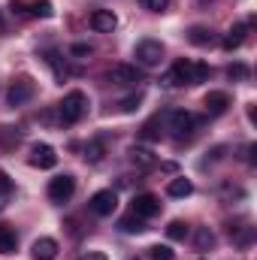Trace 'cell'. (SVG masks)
<instances>
[{
	"mask_svg": "<svg viewBox=\"0 0 257 260\" xmlns=\"http://www.w3.org/2000/svg\"><path fill=\"white\" fill-rule=\"evenodd\" d=\"M148 260H176V251L170 245H151L148 248Z\"/></svg>",
	"mask_w": 257,
	"mask_h": 260,
	"instance_id": "d4e9b609",
	"label": "cell"
},
{
	"mask_svg": "<svg viewBox=\"0 0 257 260\" xmlns=\"http://www.w3.org/2000/svg\"><path fill=\"white\" fill-rule=\"evenodd\" d=\"M30 167H37V170H55L58 167V154H55V148L52 145H46V142H37L34 148H30Z\"/></svg>",
	"mask_w": 257,
	"mask_h": 260,
	"instance_id": "9c48e42d",
	"label": "cell"
},
{
	"mask_svg": "<svg viewBox=\"0 0 257 260\" xmlns=\"http://www.w3.org/2000/svg\"><path fill=\"white\" fill-rule=\"evenodd\" d=\"M79 260H109V257H106V254H100V251H85Z\"/></svg>",
	"mask_w": 257,
	"mask_h": 260,
	"instance_id": "836d02e7",
	"label": "cell"
},
{
	"mask_svg": "<svg viewBox=\"0 0 257 260\" xmlns=\"http://www.w3.org/2000/svg\"><path fill=\"white\" fill-rule=\"evenodd\" d=\"M88 24H91L97 34H112V30L118 27V18H115L112 9H94L91 18H88Z\"/></svg>",
	"mask_w": 257,
	"mask_h": 260,
	"instance_id": "30bf717a",
	"label": "cell"
},
{
	"mask_svg": "<svg viewBox=\"0 0 257 260\" xmlns=\"http://www.w3.org/2000/svg\"><path fill=\"white\" fill-rule=\"evenodd\" d=\"M133 58L142 67H157L164 61V43L160 40H142V43H136Z\"/></svg>",
	"mask_w": 257,
	"mask_h": 260,
	"instance_id": "277c9868",
	"label": "cell"
},
{
	"mask_svg": "<svg viewBox=\"0 0 257 260\" xmlns=\"http://www.w3.org/2000/svg\"><path fill=\"white\" fill-rule=\"evenodd\" d=\"M221 197H224V200H242V197H245V191H242V188H236V185H230V182H227V185H224V188H221Z\"/></svg>",
	"mask_w": 257,
	"mask_h": 260,
	"instance_id": "4dcf8cb0",
	"label": "cell"
},
{
	"mask_svg": "<svg viewBox=\"0 0 257 260\" xmlns=\"http://www.w3.org/2000/svg\"><path fill=\"white\" fill-rule=\"evenodd\" d=\"M164 88H182V85H197V61H176L173 70L160 79Z\"/></svg>",
	"mask_w": 257,
	"mask_h": 260,
	"instance_id": "7a4b0ae2",
	"label": "cell"
},
{
	"mask_svg": "<svg viewBox=\"0 0 257 260\" xmlns=\"http://www.w3.org/2000/svg\"><path fill=\"white\" fill-rule=\"evenodd\" d=\"M103 154H106L103 139H91V142L85 145V160H88V164H100V160H103Z\"/></svg>",
	"mask_w": 257,
	"mask_h": 260,
	"instance_id": "d6986e66",
	"label": "cell"
},
{
	"mask_svg": "<svg viewBox=\"0 0 257 260\" xmlns=\"http://www.w3.org/2000/svg\"><path fill=\"white\" fill-rule=\"evenodd\" d=\"M164 121H167V130L176 136V139H182V136H191L194 130H197V118H194L191 112H185V109H173V112H164Z\"/></svg>",
	"mask_w": 257,
	"mask_h": 260,
	"instance_id": "3957f363",
	"label": "cell"
},
{
	"mask_svg": "<svg viewBox=\"0 0 257 260\" xmlns=\"http://www.w3.org/2000/svg\"><path fill=\"white\" fill-rule=\"evenodd\" d=\"M112 85H136L139 82V70L130 64H115L109 70V76H106Z\"/></svg>",
	"mask_w": 257,
	"mask_h": 260,
	"instance_id": "7c38bea8",
	"label": "cell"
},
{
	"mask_svg": "<svg viewBox=\"0 0 257 260\" xmlns=\"http://www.w3.org/2000/svg\"><path fill=\"white\" fill-rule=\"evenodd\" d=\"M88 209H91L97 218H109V215L118 209V194H115L112 188H106V191H97V194L88 200Z\"/></svg>",
	"mask_w": 257,
	"mask_h": 260,
	"instance_id": "8992f818",
	"label": "cell"
},
{
	"mask_svg": "<svg viewBox=\"0 0 257 260\" xmlns=\"http://www.w3.org/2000/svg\"><path fill=\"white\" fill-rule=\"evenodd\" d=\"M194 245H197V251H209V248H215V233H212L209 227H200L197 236H194Z\"/></svg>",
	"mask_w": 257,
	"mask_h": 260,
	"instance_id": "7402d4cb",
	"label": "cell"
},
{
	"mask_svg": "<svg viewBox=\"0 0 257 260\" xmlns=\"http://www.w3.org/2000/svg\"><path fill=\"white\" fill-rule=\"evenodd\" d=\"M118 227H121L124 233H142V230H145V221H142V218H136V215L130 212V215H124V218L118 221Z\"/></svg>",
	"mask_w": 257,
	"mask_h": 260,
	"instance_id": "603a6c76",
	"label": "cell"
},
{
	"mask_svg": "<svg viewBox=\"0 0 257 260\" xmlns=\"http://www.w3.org/2000/svg\"><path fill=\"white\" fill-rule=\"evenodd\" d=\"M130 164L139 167V170H151V167H157V154L148 151V148H142V145H133L130 148Z\"/></svg>",
	"mask_w": 257,
	"mask_h": 260,
	"instance_id": "9a60e30c",
	"label": "cell"
},
{
	"mask_svg": "<svg viewBox=\"0 0 257 260\" xmlns=\"http://www.w3.org/2000/svg\"><path fill=\"white\" fill-rule=\"evenodd\" d=\"M227 76H230L233 82H245V79H248V67L245 64H230L227 67Z\"/></svg>",
	"mask_w": 257,
	"mask_h": 260,
	"instance_id": "4316f807",
	"label": "cell"
},
{
	"mask_svg": "<svg viewBox=\"0 0 257 260\" xmlns=\"http://www.w3.org/2000/svg\"><path fill=\"white\" fill-rule=\"evenodd\" d=\"M148 12H167L170 9V0H139Z\"/></svg>",
	"mask_w": 257,
	"mask_h": 260,
	"instance_id": "f546056e",
	"label": "cell"
},
{
	"mask_svg": "<svg viewBox=\"0 0 257 260\" xmlns=\"http://www.w3.org/2000/svg\"><path fill=\"white\" fill-rule=\"evenodd\" d=\"M49 200L52 203H67L70 197L76 194V179L70 176V173H64V176H55L52 182H49Z\"/></svg>",
	"mask_w": 257,
	"mask_h": 260,
	"instance_id": "52a82bcc",
	"label": "cell"
},
{
	"mask_svg": "<svg viewBox=\"0 0 257 260\" xmlns=\"http://www.w3.org/2000/svg\"><path fill=\"white\" fill-rule=\"evenodd\" d=\"M30 254H34V260H55L58 257V242H55L52 236H43V239L34 242Z\"/></svg>",
	"mask_w": 257,
	"mask_h": 260,
	"instance_id": "5bb4252c",
	"label": "cell"
},
{
	"mask_svg": "<svg viewBox=\"0 0 257 260\" xmlns=\"http://www.w3.org/2000/svg\"><path fill=\"white\" fill-rule=\"evenodd\" d=\"M157 124H160V115H154V118L142 127V139H160V133H164V130H157Z\"/></svg>",
	"mask_w": 257,
	"mask_h": 260,
	"instance_id": "484cf974",
	"label": "cell"
},
{
	"mask_svg": "<svg viewBox=\"0 0 257 260\" xmlns=\"http://www.w3.org/2000/svg\"><path fill=\"white\" fill-rule=\"evenodd\" d=\"M70 55H76V58H85V55H91V46H88V43H76V46L70 49Z\"/></svg>",
	"mask_w": 257,
	"mask_h": 260,
	"instance_id": "1f68e13d",
	"label": "cell"
},
{
	"mask_svg": "<svg viewBox=\"0 0 257 260\" xmlns=\"http://www.w3.org/2000/svg\"><path fill=\"white\" fill-rule=\"evenodd\" d=\"M130 212H133L136 218L148 221V218L160 215V200H157L154 194H136L133 197V203H130Z\"/></svg>",
	"mask_w": 257,
	"mask_h": 260,
	"instance_id": "ba28073f",
	"label": "cell"
},
{
	"mask_svg": "<svg viewBox=\"0 0 257 260\" xmlns=\"http://www.w3.org/2000/svg\"><path fill=\"white\" fill-rule=\"evenodd\" d=\"M167 236H170L173 242H182V239L188 236V224H185V221H170V227H167Z\"/></svg>",
	"mask_w": 257,
	"mask_h": 260,
	"instance_id": "cb8c5ba5",
	"label": "cell"
},
{
	"mask_svg": "<svg viewBox=\"0 0 257 260\" xmlns=\"http://www.w3.org/2000/svg\"><path fill=\"white\" fill-rule=\"evenodd\" d=\"M203 106H206L209 115H224V112L230 109V94H227V91H209V94L203 97Z\"/></svg>",
	"mask_w": 257,
	"mask_h": 260,
	"instance_id": "8fae6325",
	"label": "cell"
},
{
	"mask_svg": "<svg viewBox=\"0 0 257 260\" xmlns=\"http://www.w3.org/2000/svg\"><path fill=\"white\" fill-rule=\"evenodd\" d=\"M46 64L55 70V76H58V82H64L67 76H70V70H67V64H64V58L58 55V52H46Z\"/></svg>",
	"mask_w": 257,
	"mask_h": 260,
	"instance_id": "44dd1931",
	"label": "cell"
},
{
	"mask_svg": "<svg viewBox=\"0 0 257 260\" xmlns=\"http://www.w3.org/2000/svg\"><path fill=\"white\" fill-rule=\"evenodd\" d=\"M9 9H12L15 15H24V12H27V3H24V0H12V3H9Z\"/></svg>",
	"mask_w": 257,
	"mask_h": 260,
	"instance_id": "d6a6232c",
	"label": "cell"
},
{
	"mask_svg": "<svg viewBox=\"0 0 257 260\" xmlns=\"http://www.w3.org/2000/svg\"><path fill=\"white\" fill-rule=\"evenodd\" d=\"M15 248H18L15 230H12L9 224H0V251H3V254H15Z\"/></svg>",
	"mask_w": 257,
	"mask_h": 260,
	"instance_id": "ac0fdd59",
	"label": "cell"
},
{
	"mask_svg": "<svg viewBox=\"0 0 257 260\" xmlns=\"http://www.w3.org/2000/svg\"><path fill=\"white\" fill-rule=\"evenodd\" d=\"M27 12L37 15V18H52L55 15V3L52 0H34V3H27Z\"/></svg>",
	"mask_w": 257,
	"mask_h": 260,
	"instance_id": "ffe728a7",
	"label": "cell"
},
{
	"mask_svg": "<svg viewBox=\"0 0 257 260\" xmlns=\"http://www.w3.org/2000/svg\"><path fill=\"white\" fill-rule=\"evenodd\" d=\"M34 94H37V85H34V79H30V76H18V79L9 85L6 103H9V106H24V103H27Z\"/></svg>",
	"mask_w": 257,
	"mask_h": 260,
	"instance_id": "5b68a950",
	"label": "cell"
},
{
	"mask_svg": "<svg viewBox=\"0 0 257 260\" xmlns=\"http://www.w3.org/2000/svg\"><path fill=\"white\" fill-rule=\"evenodd\" d=\"M139 103H142V94H133V97H124L118 106H121V112H136V109H139Z\"/></svg>",
	"mask_w": 257,
	"mask_h": 260,
	"instance_id": "f1b7e54d",
	"label": "cell"
},
{
	"mask_svg": "<svg viewBox=\"0 0 257 260\" xmlns=\"http://www.w3.org/2000/svg\"><path fill=\"white\" fill-rule=\"evenodd\" d=\"M88 97L82 91H70L64 94V100L58 103V115H61V124H79L85 115H88Z\"/></svg>",
	"mask_w": 257,
	"mask_h": 260,
	"instance_id": "6da1fadb",
	"label": "cell"
},
{
	"mask_svg": "<svg viewBox=\"0 0 257 260\" xmlns=\"http://www.w3.org/2000/svg\"><path fill=\"white\" fill-rule=\"evenodd\" d=\"M167 194L176 197V200H185V197L194 194V182L191 179H185V176H179V179H173V182L167 185Z\"/></svg>",
	"mask_w": 257,
	"mask_h": 260,
	"instance_id": "e0dca14e",
	"label": "cell"
},
{
	"mask_svg": "<svg viewBox=\"0 0 257 260\" xmlns=\"http://www.w3.org/2000/svg\"><path fill=\"white\" fill-rule=\"evenodd\" d=\"M188 43L200 46V49H206V46L215 43V34H212L209 27H203V24H194V27H188Z\"/></svg>",
	"mask_w": 257,
	"mask_h": 260,
	"instance_id": "2e32d148",
	"label": "cell"
},
{
	"mask_svg": "<svg viewBox=\"0 0 257 260\" xmlns=\"http://www.w3.org/2000/svg\"><path fill=\"white\" fill-rule=\"evenodd\" d=\"M9 194H12V182H9V176H6V173H0V209L6 206Z\"/></svg>",
	"mask_w": 257,
	"mask_h": 260,
	"instance_id": "83f0119b",
	"label": "cell"
},
{
	"mask_svg": "<svg viewBox=\"0 0 257 260\" xmlns=\"http://www.w3.org/2000/svg\"><path fill=\"white\" fill-rule=\"evenodd\" d=\"M245 34H248V24H242V21L233 24V27L227 30V37L221 40V49H224V52H236V49L245 43Z\"/></svg>",
	"mask_w": 257,
	"mask_h": 260,
	"instance_id": "4fadbf2b",
	"label": "cell"
}]
</instances>
